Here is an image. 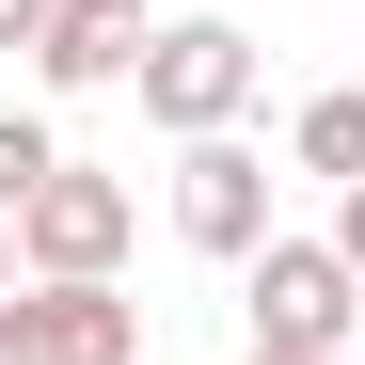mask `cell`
I'll use <instances>...</instances> for the list:
<instances>
[{"label":"cell","instance_id":"9c48e42d","mask_svg":"<svg viewBox=\"0 0 365 365\" xmlns=\"http://www.w3.org/2000/svg\"><path fill=\"white\" fill-rule=\"evenodd\" d=\"M48 16H64V0H0V48H48Z\"/></svg>","mask_w":365,"mask_h":365},{"label":"cell","instance_id":"7c38bea8","mask_svg":"<svg viewBox=\"0 0 365 365\" xmlns=\"http://www.w3.org/2000/svg\"><path fill=\"white\" fill-rule=\"evenodd\" d=\"M255 365H286V349H255ZM334 365H349V349H334Z\"/></svg>","mask_w":365,"mask_h":365},{"label":"cell","instance_id":"30bf717a","mask_svg":"<svg viewBox=\"0 0 365 365\" xmlns=\"http://www.w3.org/2000/svg\"><path fill=\"white\" fill-rule=\"evenodd\" d=\"M334 255H349V270H365V191H349V207H334Z\"/></svg>","mask_w":365,"mask_h":365},{"label":"cell","instance_id":"7a4b0ae2","mask_svg":"<svg viewBox=\"0 0 365 365\" xmlns=\"http://www.w3.org/2000/svg\"><path fill=\"white\" fill-rule=\"evenodd\" d=\"M143 111H159L175 143H222L238 111H255V32H238V16H175L143 48Z\"/></svg>","mask_w":365,"mask_h":365},{"label":"cell","instance_id":"8fae6325","mask_svg":"<svg viewBox=\"0 0 365 365\" xmlns=\"http://www.w3.org/2000/svg\"><path fill=\"white\" fill-rule=\"evenodd\" d=\"M16 270H32V255H16V222H0V302H16Z\"/></svg>","mask_w":365,"mask_h":365},{"label":"cell","instance_id":"6da1fadb","mask_svg":"<svg viewBox=\"0 0 365 365\" xmlns=\"http://www.w3.org/2000/svg\"><path fill=\"white\" fill-rule=\"evenodd\" d=\"M238 302H255V349L286 365H334L365 334V270L334 255V238H270V255H238Z\"/></svg>","mask_w":365,"mask_h":365},{"label":"cell","instance_id":"3957f363","mask_svg":"<svg viewBox=\"0 0 365 365\" xmlns=\"http://www.w3.org/2000/svg\"><path fill=\"white\" fill-rule=\"evenodd\" d=\"M128 175H96V159H64L48 191L16 207V255H32V286H111V255H128Z\"/></svg>","mask_w":365,"mask_h":365},{"label":"cell","instance_id":"277c9868","mask_svg":"<svg viewBox=\"0 0 365 365\" xmlns=\"http://www.w3.org/2000/svg\"><path fill=\"white\" fill-rule=\"evenodd\" d=\"M0 365H143V302L128 286H16L0 302Z\"/></svg>","mask_w":365,"mask_h":365},{"label":"cell","instance_id":"ba28073f","mask_svg":"<svg viewBox=\"0 0 365 365\" xmlns=\"http://www.w3.org/2000/svg\"><path fill=\"white\" fill-rule=\"evenodd\" d=\"M48 175H64V143H48V128H32V111H0V222H16V207L48 191Z\"/></svg>","mask_w":365,"mask_h":365},{"label":"cell","instance_id":"52a82bcc","mask_svg":"<svg viewBox=\"0 0 365 365\" xmlns=\"http://www.w3.org/2000/svg\"><path fill=\"white\" fill-rule=\"evenodd\" d=\"M302 175L365 191V96H302Z\"/></svg>","mask_w":365,"mask_h":365},{"label":"cell","instance_id":"5b68a950","mask_svg":"<svg viewBox=\"0 0 365 365\" xmlns=\"http://www.w3.org/2000/svg\"><path fill=\"white\" fill-rule=\"evenodd\" d=\"M175 238L191 255H270V159L255 143H175Z\"/></svg>","mask_w":365,"mask_h":365},{"label":"cell","instance_id":"8992f818","mask_svg":"<svg viewBox=\"0 0 365 365\" xmlns=\"http://www.w3.org/2000/svg\"><path fill=\"white\" fill-rule=\"evenodd\" d=\"M143 0H64V16H48V48H32V80L48 96H96V80H143Z\"/></svg>","mask_w":365,"mask_h":365}]
</instances>
